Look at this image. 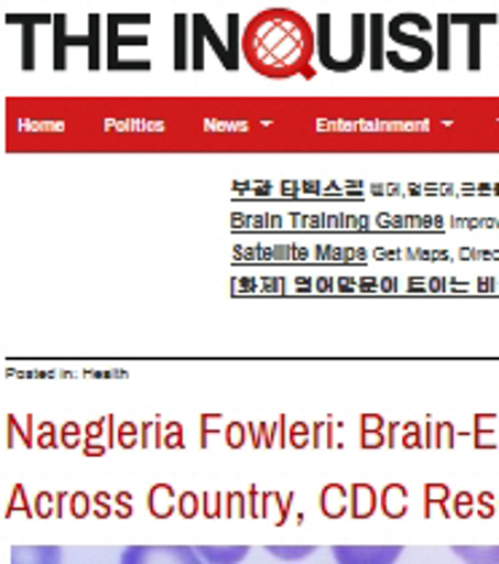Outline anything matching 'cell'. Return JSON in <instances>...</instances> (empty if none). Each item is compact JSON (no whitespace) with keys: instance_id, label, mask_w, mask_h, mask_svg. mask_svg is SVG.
I'll use <instances>...</instances> for the list:
<instances>
[{"instance_id":"obj_1","label":"cell","mask_w":499,"mask_h":564,"mask_svg":"<svg viewBox=\"0 0 499 564\" xmlns=\"http://www.w3.org/2000/svg\"><path fill=\"white\" fill-rule=\"evenodd\" d=\"M245 57L261 76L288 78L310 73L312 30L301 14L288 9H269L245 30Z\"/></svg>"},{"instance_id":"obj_6","label":"cell","mask_w":499,"mask_h":564,"mask_svg":"<svg viewBox=\"0 0 499 564\" xmlns=\"http://www.w3.org/2000/svg\"><path fill=\"white\" fill-rule=\"evenodd\" d=\"M452 551L465 564H499V545H454Z\"/></svg>"},{"instance_id":"obj_3","label":"cell","mask_w":499,"mask_h":564,"mask_svg":"<svg viewBox=\"0 0 499 564\" xmlns=\"http://www.w3.org/2000/svg\"><path fill=\"white\" fill-rule=\"evenodd\" d=\"M403 554L400 545H336V564H395Z\"/></svg>"},{"instance_id":"obj_4","label":"cell","mask_w":499,"mask_h":564,"mask_svg":"<svg viewBox=\"0 0 499 564\" xmlns=\"http://www.w3.org/2000/svg\"><path fill=\"white\" fill-rule=\"evenodd\" d=\"M11 564H63V551L57 545H14Z\"/></svg>"},{"instance_id":"obj_5","label":"cell","mask_w":499,"mask_h":564,"mask_svg":"<svg viewBox=\"0 0 499 564\" xmlns=\"http://www.w3.org/2000/svg\"><path fill=\"white\" fill-rule=\"evenodd\" d=\"M196 551L207 564H239L250 554L248 545H199Z\"/></svg>"},{"instance_id":"obj_2","label":"cell","mask_w":499,"mask_h":564,"mask_svg":"<svg viewBox=\"0 0 499 564\" xmlns=\"http://www.w3.org/2000/svg\"><path fill=\"white\" fill-rule=\"evenodd\" d=\"M121 564H207L191 545H129Z\"/></svg>"},{"instance_id":"obj_7","label":"cell","mask_w":499,"mask_h":564,"mask_svg":"<svg viewBox=\"0 0 499 564\" xmlns=\"http://www.w3.org/2000/svg\"><path fill=\"white\" fill-rule=\"evenodd\" d=\"M314 551H317L314 545H269V554L282 562H301L312 556Z\"/></svg>"}]
</instances>
